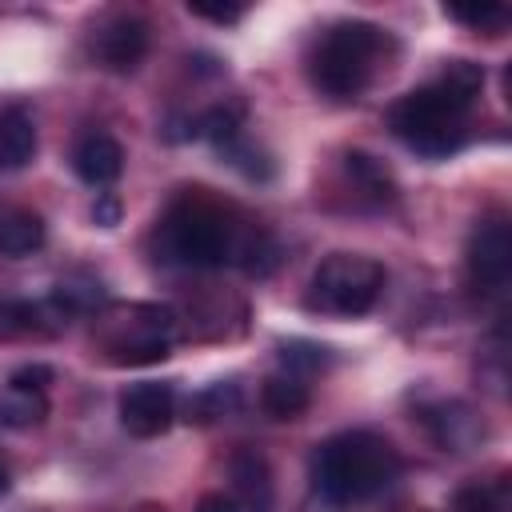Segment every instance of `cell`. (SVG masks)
<instances>
[{"label":"cell","instance_id":"obj_22","mask_svg":"<svg viewBox=\"0 0 512 512\" xmlns=\"http://www.w3.org/2000/svg\"><path fill=\"white\" fill-rule=\"evenodd\" d=\"M448 512H508L504 484H468L452 496Z\"/></svg>","mask_w":512,"mask_h":512},{"label":"cell","instance_id":"obj_8","mask_svg":"<svg viewBox=\"0 0 512 512\" xmlns=\"http://www.w3.org/2000/svg\"><path fill=\"white\" fill-rule=\"evenodd\" d=\"M148 44H152L148 20L136 12H108L88 32V52L108 72H136L140 60L148 56Z\"/></svg>","mask_w":512,"mask_h":512},{"label":"cell","instance_id":"obj_21","mask_svg":"<svg viewBox=\"0 0 512 512\" xmlns=\"http://www.w3.org/2000/svg\"><path fill=\"white\" fill-rule=\"evenodd\" d=\"M220 156H224L236 172H244L248 180H268V176H272V160H268V156H264L248 136H236L232 144H224V148H220Z\"/></svg>","mask_w":512,"mask_h":512},{"label":"cell","instance_id":"obj_13","mask_svg":"<svg viewBox=\"0 0 512 512\" xmlns=\"http://www.w3.org/2000/svg\"><path fill=\"white\" fill-rule=\"evenodd\" d=\"M72 172L88 188H108L124 172V148H120V140L108 136V132H100V128L80 132L76 144H72Z\"/></svg>","mask_w":512,"mask_h":512},{"label":"cell","instance_id":"obj_5","mask_svg":"<svg viewBox=\"0 0 512 512\" xmlns=\"http://www.w3.org/2000/svg\"><path fill=\"white\" fill-rule=\"evenodd\" d=\"M92 344L96 356L116 368L160 364L180 344V316L176 308L148 300L104 304L100 312H92Z\"/></svg>","mask_w":512,"mask_h":512},{"label":"cell","instance_id":"obj_18","mask_svg":"<svg viewBox=\"0 0 512 512\" xmlns=\"http://www.w3.org/2000/svg\"><path fill=\"white\" fill-rule=\"evenodd\" d=\"M240 404H244L240 384H236V380H216V384H208L200 396H192V400H188V420L208 424V420H220V416L236 412Z\"/></svg>","mask_w":512,"mask_h":512},{"label":"cell","instance_id":"obj_14","mask_svg":"<svg viewBox=\"0 0 512 512\" xmlns=\"http://www.w3.org/2000/svg\"><path fill=\"white\" fill-rule=\"evenodd\" d=\"M340 184L352 188L356 208H388V204H396V180H392V172L376 156H368L360 148H352V152L340 156Z\"/></svg>","mask_w":512,"mask_h":512},{"label":"cell","instance_id":"obj_10","mask_svg":"<svg viewBox=\"0 0 512 512\" xmlns=\"http://www.w3.org/2000/svg\"><path fill=\"white\" fill-rule=\"evenodd\" d=\"M48 384L52 368L28 364L0 384V432H28L48 420Z\"/></svg>","mask_w":512,"mask_h":512},{"label":"cell","instance_id":"obj_9","mask_svg":"<svg viewBox=\"0 0 512 512\" xmlns=\"http://www.w3.org/2000/svg\"><path fill=\"white\" fill-rule=\"evenodd\" d=\"M120 428L136 440H152L164 436L176 420V388L168 380H140L132 388L120 392Z\"/></svg>","mask_w":512,"mask_h":512},{"label":"cell","instance_id":"obj_23","mask_svg":"<svg viewBox=\"0 0 512 512\" xmlns=\"http://www.w3.org/2000/svg\"><path fill=\"white\" fill-rule=\"evenodd\" d=\"M188 12L192 16H200V20H212V24H236V20H244V4H188Z\"/></svg>","mask_w":512,"mask_h":512},{"label":"cell","instance_id":"obj_19","mask_svg":"<svg viewBox=\"0 0 512 512\" xmlns=\"http://www.w3.org/2000/svg\"><path fill=\"white\" fill-rule=\"evenodd\" d=\"M328 364H332V352L324 344H312V340H288V344H280V368L284 372H296V376L312 380Z\"/></svg>","mask_w":512,"mask_h":512},{"label":"cell","instance_id":"obj_12","mask_svg":"<svg viewBox=\"0 0 512 512\" xmlns=\"http://www.w3.org/2000/svg\"><path fill=\"white\" fill-rule=\"evenodd\" d=\"M420 424L428 428V436L444 448V452H468L484 440V420L460 404V400H432L420 404Z\"/></svg>","mask_w":512,"mask_h":512},{"label":"cell","instance_id":"obj_3","mask_svg":"<svg viewBox=\"0 0 512 512\" xmlns=\"http://www.w3.org/2000/svg\"><path fill=\"white\" fill-rule=\"evenodd\" d=\"M396 36L372 20H332L324 24L304 52V76L312 92L332 104L360 100L396 60Z\"/></svg>","mask_w":512,"mask_h":512},{"label":"cell","instance_id":"obj_17","mask_svg":"<svg viewBox=\"0 0 512 512\" xmlns=\"http://www.w3.org/2000/svg\"><path fill=\"white\" fill-rule=\"evenodd\" d=\"M48 240V224L32 208H4L0 212V256H32Z\"/></svg>","mask_w":512,"mask_h":512},{"label":"cell","instance_id":"obj_6","mask_svg":"<svg viewBox=\"0 0 512 512\" xmlns=\"http://www.w3.org/2000/svg\"><path fill=\"white\" fill-rule=\"evenodd\" d=\"M384 284H388V272L380 260H372L364 252H332L316 264V272L304 288V308L312 316L356 320L376 308Z\"/></svg>","mask_w":512,"mask_h":512},{"label":"cell","instance_id":"obj_26","mask_svg":"<svg viewBox=\"0 0 512 512\" xmlns=\"http://www.w3.org/2000/svg\"><path fill=\"white\" fill-rule=\"evenodd\" d=\"M8 488H12V476H8V464H4V460H0V496H4V492H8Z\"/></svg>","mask_w":512,"mask_h":512},{"label":"cell","instance_id":"obj_11","mask_svg":"<svg viewBox=\"0 0 512 512\" xmlns=\"http://www.w3.org/2000/svg\"><path fill=\"white\" fill-rule=\"evenodd\" d=\"M228 496L236 512H272L276 508V484L264 452L256 448H236L228 460Z\"/></svg>","mask_w":512,"mask_h":512},{"label":"cell","instance_id":"obj_16","mask_svg":"<svg viewBox=\"0 0 512 512\" xmlns=\"http://www.w3.org/2000/svg\"><path fill=\"white\" fill-rule=\"evenodd\" d=\"M312 404V384L296 372H284L276 368L264 384H260V408L276 420H296L304 408Z\"/></svg>","mask_w":512,"mask_h":512},{"label":"cell","instance_id":"obj_2","mask_svg":"<svg viewBox=\"0 0 512 512\" xmlns=\"http://www.w3.org/2000/svg\"><path fill=\"white\" fill-rule=\"evenodd\" d=\"M484 92V64L444 60L440 72L388 104V132L424 160H448L472 140V112Z\"/></svg>","mask_w":512,"mask_h":512},{"label":"cell","instance_id":"obj_25","mask_svg":"<svg viewBox=\"0 0 512 512\" xmlns=\"http://www.w3.org/2000/svg\"><path fill=\"white\" fill-rule=\"evenodd\" d=\"M196 512H236V504H232L228 492H204L200 504H196Z\"/></svg>","mask_w":512,"mask_h":512},{"label":"cell","instance_id":"obj_1","mask_svg":"<svg viewBox=\"0 0 512 512\" xmlns=\"http://www.w3.org/2000/svg\"><path fill=\"white\" fill-rule=\"evenodd\" d=\"M152 260L164 268L212 272L236 264L252 276L276 268V240L252 224L236 204L220 200L212 188H180L148 232Z\"/></svg>","mask_w":512,"mask_h":512},{"label":"cell","instance_id":"obj_24","mask_svg":"<svg viewBox=\"0 0 512 512\" xmlns=\"http://www.w3.org/2000/svg\"><path fill=\"white\" fill-rule=\"evenodd\" d=\"M92 220H96L100 228H112V224H120V200H116L112 192H96V204H92Z\"/></svg>","mask_w":512,"mask_h":512},{"label":"cell","instance_id":"obj_7","mask_svg":"<svg viewBox=\"0 0 512 512\" xmlns=\"http://www.w3.org/2000/svg\"><path fill=\"white\" fill-rule=\"evenodd\" d=\"M512 276V232L504 212L476 220L464 244V284L476 300H504Z\"/></svg>","mask_w":512,"mask_h":512},{"label":"cell","instance_id":"obj_15","mask_svg":"<svg viewBox=\"0 0 512 512\" xmlns=\"http://www.w3.org/2000/svg\"><path fill=\"white\" fill-rule=\"evenodd\" d=\"M36 156V120L28 104L0 100V172H20Z\"/></svg>","mask_w":512,"mask_h":512},{"label":"cell","instance_id":"obj_4","mask_svg":"<svg viewBox=\"0 0 512 512\" xmlns=\"http://www.w3.org/2000/svg\"><path fill=\"white\" fill-rule=\"evenodd\" d=\"M404 472L396 444L372 428H344L312 448L308 476L328 504H368L384 496Z\"/></svg>","mask_w":512,"mask_h":512},{"label":"cell","instance_id":"obj_20","mask_svg":"<svg viewBox=\"0 0 512 512\" xmlns=\"http://www.w3.org/2000/svg\"><path fill=\"white\" fill-rule=\"evenodd\" d=\"M444 16H448V20H456V24H468L472 32H488V36L504 32V28H508V20H512V12H508L504 4H480V8L448 4V8H444Z\"/></svg>","mask_w":512,"mask_h":512}]
</instances>
